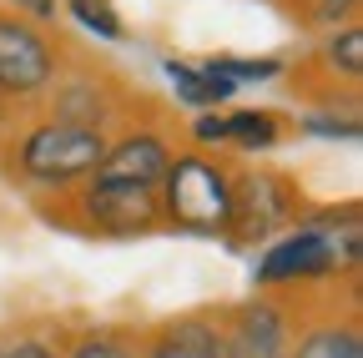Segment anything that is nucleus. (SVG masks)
<instances>
[{"label":"nucleus","mask_w":363,"mask_h":358,"mask_svg":"<svg viewBox=\"0 0 363 358\" xmlns=\"http://www.w3.org/2000/svg\"><path fill=\"white\" fill-rule=\"evenodd\" d=\"M358 207L343 212H303L298 228L272 237L252 267L257 288H303L338 273H358Z\"/></svg>","instance_id":"f257e3e1"},{"label":"nucleus","mask_w":363,"mask_h":358,"mask_svg":"<svg viewBox=\"0 0 363 358\" xmlns=\"http://www.w3.org/2000/svg\"><path fill=\"white\" fill-rule=\"evenodd\" d=\"M106 147H111L106 131L40 116V121H30V126L16 131V142H11V172H16V182H26V187H40V192L66 197V192H76L86 177L101 167Z\"/></svg>","instance_id":"f03ea898"},{"label":"nucleus","mask_w":363,"mask_h":358,"mask_svg":"<svg viewBox=\"0 0 363 358\" xmlns=\"http://www.w3.org/2000/svg\"><path fill=\"white\" fill-rule=\"evenodd\" d=\"M157 212L167 228L192 233V237H227L233 217V167L212 152H172L162 187H157Z\"/></svg>","instance_id":"7ed1b4c3"},{"label":"nucleus","mask_w":363,"mask_h":358,"mask_svg":"<svg viewBox=\"0 0 363 358\" xmlns=\"http://www.w3.org/2000/svg\"><path fill=\"white\" fill-rule=\"evenodd\" d=\"M308 212L303 192L288 172L272 167H233V217H227V242L257 247L298 228Z\"/></svg>","instance_id":"20e7f679"},{"label":"nucleus","mask_w":363,"mask_h":358,"mask_svg":"<svg viewBox=\"0 0 363 358\" xmlns=\"http://www.w3.org/2000/svg\"><path fill=\"white\" fill-rule=\"evenodd\" d=\"M61 71V51L40 26L0 11V96L6 101H40Z\"/></svg>","instance_id":"39448f33"},{"label":"nucleus","mask_w":363,"mask_h":358,"mask_svg":"<svg viewBox=\"0 0 363 358\" xmlns=\"http://www.w3.org/2000/svg\"><path fill=\"white\" fill-rule=\"evenodd\" d=\"M222 338L227 358H293L298 318L278 298H247L222 313Z\"/></svg>","instance_id":"423d86ee"},{"label":"nucleus","mask_w":363,"mask_h":358,"mask_svg":"<svg viewBox=\"0 0 363 358\" xmlns=\"http://www.w3.org/2000/svg\"><path fill=\"white\" fill-rule=\"evenodd\" d=\"M66 202L86 217L91 233H106V237H131V233H152L162 212H157V192H136V187H111L86 177L76 192H66Z\"/></svg>","instance_id":"0eeeda50"},{"label":"nucleus","mask_w":363,"mask_h":358,"mask_svg":"<svg viewBox=\"0 0 363 358\" xmlns=\"http://www.w3.org/2000/svg\"><path fill=\"white\" fill-rule=\"evenodd\" d=\"M167 162H172V142H167L162 126H126L121 137L106 147L101 167L91 172V177H96V182H111V187L157 192Z\"/></svg>","instance_id":"6e6552de"},{"label":"nucleus","mask_w":363,"mask_h":358,"mask_svg":"<svg viewBox=\"0 0 363 358\" xmlns=\"http://www.w3.org/2000/svg\"><path fill=\"white\" fill-rule=\"evenodd\" d=\"M136 358H227L222 313H177V318L147 328Z\"/></svg>","instance_id":"1a4fd4ad"},{"label":"nucleus","mask_w":363,"mask_h":358,"mask_svg":"<svg viewBox=\"0 0 363 358\" xmlns=\"http://www.w3.org/2000/svg\"><path fill=\"white\" fill-rule=\"evenodd\" d=\"M51 111L45 116H56V121H71V126H91V131H106L111 137V121H116V96L106 91V81L101 76H91V71H81V76H56L51 81Z\"/></svg>","instance_id":"9d476101"},{"label":"nucleus","mask_w":363,"mask_h":358,"mask_svg":"<svg viewBox=\"0 0 363 358\" xmlns=\"http://www.w3.org/2000/svg\"><path fill=\"white\" fill-rule=\"evenodd\" d=\"M293 358H363L358 313H343V318H338V308H333V313H323V318L298 323Z\"/></svg>","instance_id":"9b49d317"},{"label":"nucleus","mask_w":363,"mask_h":358,"mask_svg":"<svg viewBox=\"0 0 363 358\" xmlns=\"http://www.w3.org/2000/svg\"><path fill=\"white\" fill-rule=\"evenodd\" d=\"M162 71H167V81L177 86V101H187L192 111H217V106H227V101L238 96V86H227V81L212 76L207 66H192V61L167 56Z\"/></svg>","instance_id":"f8f14e48"},{"label":"nucleus","mask_w":363,"mask_h":358,"mask_svg":"<svg viewBox=\"0 0 363 358\" xmlns=\"http://www.w3.org/2000/svg\"><path fill=\"white\" fill-rule=\"evenodd\" d=\"M222 131H227V147L257 157V152H272V147H278L288 126H283L278 111H252V106H242V111H227V116H222Z\"/></svg>","instance_id":"ddd939ff"},{"label":"nucleus","mask_w":363,"mask_h":358,"mask_svg":"<svg viewBox=\"0 0 363 358\" xmlns=\"http://www.w3.org/2000/svg\"><path fill=\"white\" fill-rule=\"evenodd\" d=\"M318 66L328 71V81L358 86V71H363V26L348 21L343 30H333V35H328V46L318 51Z\"/></svg>","instance_id":"4468645a"},{"label":"nucleus","mask_w":363,"mask_h":358,"mask_svg":"<svg viewBox=\"0 0 363 358\" xmlns=\"http://www.w3.org/2000/svg\"><path fill=\"white\" fill-rule=\"evenodd\" d=\"M66 16L81 26V30H91L96 40H126V21H121V11H116V0H66Z\"/></svg>","instance_id":"2eb2a0df"},{"label":"nucleus","mask_w":363,"mask_h":358,"mask_svg":"<svg viewBox=\"0 0 363 358\" xmlns=\"http://www.w3.org/2000/svg\"><path fill=\"white\" fill-rule=\"evenodd\" d=\"M212 76H222L227 86H242V81H272V76H283L288 66L278 56H207L202 61Z\"/></svg>","instance_id":"dca6fc26"},{"label":"nucleus","mask_w":363,"mask_h":358,"mask_svg":"<svg viewBox=\"0 0 363 358\" xmlns=\"http://www.w3.org/2000/svg\"><path fill=\"white\" fill-rule=\"evenodd\" d=\"M61 358H136V343L111 333V328H86V333H76L66 343Z\"/></svg>","instance_id":"f3484780"},{"label":"nucleus","mask_w":363,"mask_h":358,"mask_svg":"<svg viewBox=\"0 0 363 358\" xmlns=\"http://www.w3.org/2000/svg\"><path fill=\"white\" fill-rule=\"evenodd\" d=\"M308 137H323V142H353L358 137V111H308L303 121H298Z\"/></svg>","instance_id":"a211bd4d"},{"label":"nucleus","mask_w":363,"mask_h":358,"mask_svg":"<svg viewBox=\"0 0 363 358\" xmlns=\"http://www.w3.org/2000/svg\"><path fill=\"white\" fill-rule=\"evenodd\" d=\"M288 11H298L303 21H313V26H338L343 16H353L358 11V0H283Z\"/></svg>","instance_id":"6ab92c4d"},{"label":"nucleus","mask_w":363,"mask_h":358,"mask_svg":"<svg viewBox=\"0 0 363 358\" xmlns=\"http://www.w3.org/2000/svg\"><path fill=\"white\" fill-rule=\"evenodd\" d=\"M0 358H61V348L40 333H16V338H0Z\"/></svg>","instance_id":"aec40b11"},{"label":"nucleus","mask_w":363,"mask_h":358,"mask_svg":"<svg viewBox=\"0 0 363 358\" xmlns=\"http://www.w3.org/2000/svg\"><path fill=\"white\" fill-rule=\"evenodd\" d=\"M0 11H11V16H21V21L40 26V30L61 21V6H56V0H0Z\"/></svg>","instance_id":"412c9836"},{"label":"nucleus","mask_w":363,"mask_h":358,"mask_svg":"<svg viewBox=\"0 0 363 358\" xmlns=\"http://www.w3.org/2000/svg\"><path fill=\"white\" fill-rule=\"evenodd\" d=\"M192 142H197V152H222V147H227L222 111H197V121H192Z\"/></svg>","instance_id":"4be33fe9"}]
</instances>
